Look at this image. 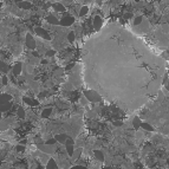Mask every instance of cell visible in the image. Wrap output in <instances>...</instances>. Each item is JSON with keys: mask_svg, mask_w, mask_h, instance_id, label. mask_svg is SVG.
<instances>
[{"mask_svg": "<svg viewBox=\"0 0 169 169\" xmlns=\"http://www.w3.org/2000/svg\"><path fill=\"white\" fill-rule=\"evenodd\" d=\"M84 76L88 85L105 98H151L160 89L163 58L121 25L108 24L83 46Z\"/></svg>", "mask_w": 169, "mask_h": 169, "instance_id": "cell-1", "label": "cell"}, {"mask_svg": "<svg viewBox=\"0 0 169 169\" xmlns=\"http://www.w3.org/2000/svg\"><path fill=\"white\" fill-rule=\"evenodd\" d=\"M84 97H85L88 101H90V102H94V103H96V102H99L101 101V97H99V92H97L96 90H85L84 91Z\"/></svg>", "mask_w": 169, "mask_h": 169, "instance_id": "cell-2", "label": "cell"}, {"mask_svg": "<svg viewBox=\"0 0 169 169\" xmlns=\"http://www.w3.org/2000/svg\"><path fill=\"white\" fill-rule=\"evenodd\" d=\"M75 23V17L73 15H71V14H69V13H66V14H64L63 17H62V19H61V25L62 26H71L72 24Z\"/></svg>", "mask_w": 169, "mask_h": 169, "instance_id": "cell-3", "label": "cell"}, {"mask_svg": "<svg viewBox=\"0 0 169 169\" xmlns=\"http://www.w3.org/2000/svg\"><path fill=\"white\" fill-rule=\"evenodd\" d=\"M92 23H94V30H95V32H99L102 30V26H103V19H102V17L96 15L94 18Z\"/></svg>", "mask_w": 169, "mask_h": 169, "instance_id": "cell-4", "label": "cell"}, {"mask_svg": "<svg viewBox=\"0 0 169 169\" xmlns=\"http://www.w3.org/2000/svg\"><path fill=\"white\" fill-rule=\"evenodd\" d=\"M26 45H27V47H29V49H31V50H35L36 49V40L33 39V37L30 35V33H27L26 35Z\"/></svg>", "mask_w": 169, "mask_h": 169, "instance_id": "cell-5", "label": "cell"}, {"mask_svg": "<svg viewBox=\"0 0 169 169\" xmlns=\"http://www.w3.org/2000/svg\"><path fill=\"white\" fill-rule=\"evenodd\" d=\"M82 154H83V148H76L75 151H73V154H72V156H71V162L77 161L82 156Z\"/></svg>", "mask_w": 169, "mask_h": 169, "instance_id": "cell-6", "label": "cell"}, {"mask_svg": "<svg viewBox=\"0 0 169 169\" xmlns=\"http://www.w3.org/2000/svg\"><path fill=\"white\" fill-rule=\"evenodd\" d=\"M54 138L57 139V142H59L61 144H65V142L68 141L69 136L68 135H62V134H58V135H56Z\"/></svg>", "mask_w": 169, "mask_h": 169, "instance_id": "cell-7", "label": "cell"}, {"mask_svg": "<svg viewBox=\"0 0 169 169\" xmlns=\"http://www.w3.org/2000/svg\"><path fill=\"white\" fill-rule=\"evenodd\" d=\"M36 32L40 36V37H43L44 39H46V40H50V36L47 35V32L44 30V29H42V27H37L36 29Z\"/></svg>", "mask_w": 169, "mask_h": 169, "instance_id": "cell-8", "label": "cell"}, {"mask_svg": "<svg viewBox=\"0 0 169 169\" xmlns=\"http://www.w3.org/2000/svg\"><path fill=\"white\" fill-rule=\"evenodd\" d=\"M52 8L54 10V12H64L65 11V7H64V5L62 4V3H56V4H53L52 5Z\"/></svg>", "mask_w": 169, "mask_h": 169, "instance_id": "cell-9", "label": "cell"}, {"mask_svg": "<svg viewBox=\"0 0 169 169\" xmlns=\"http://www.w3.org/2000/svg\"><path fill=\"white\" fill-rule=\"evenodd\" d=\"M23 68V65L20 64V63H15L14 65H13V69H12V72H13V75H15V76H19L20 73H21V69Z\"/></svg>", "mask_w": 169, "mask_h": 169, "instance_id": "cell-10", "label": "cell"}, {"mask_svg": "<svg viewBox=\"0 0 169 169\" xmlns=\"http://www.w3.org/2000/svg\"><path fill=\"white\" fill-rule=\"evenodd\" d=\"M46 169H58V164H57V161L53 160V158H50L47 164H46Z\"/></svg>", "mask_w": 169, "mask_h": 169, "instance_id": "cell-11", "label": "cell"}, {"mask_svg": "<svg viewBox=\"0 0 169 169\" xmlns=\"http://www.w3.org/2000/svg\"><path fill=\"white\" fill-rule=\"evenodd\" d=\"M94 156L96 157L97 161H99V162H104V155H103V153H102L101 150L95 149V151H94Z\"/></svg>", "mask_w": 169, "mask_h": 169, "instance_id": "cell-12", "label": "cell"}, {"mask_svg": "<svg viewBox=\"0 0 169 169\" xmlns=\"http://www.w3.org/2000/svg\"><path fill=\"white\" fill-rule=\"evenodd\" d=\"M24 102L29 104V106H37L38 105V101L30 98V97H24Z\"/></svg>", "mask_w": 169, "mask_h": 169, "instance_id": "cell-13", "label": "cell"}, {"mask_svg": "<svg viewBox=\"0 0 169 169\" xmlns=\"http://www.w3.org/2000/svg\"><path fill=\"white\" fill-rule=\"evenodd\" d=\"M132 125H134V128L137 130V129H139L141 128V125H142V122H141V117H137V116H135L134 118H132Z\"/></svg>", "mask_w": 169, "mask_h": 169, "instance_id": "cell-14", "label": "cell"}, {"mask_svg": "<svg viewBox=\"0 0 169 169\" xmlns=\"http://www.w3.org/2000/svg\"><path fill=\"white\" fill-rule=\"evenodd\" d=\"M46 20L50 23V24H52V25H61V20H58L57 18H56L54 15H49L47 18H46Z\"/></svg>", "mask_w": 169, "mask_h": 169, "instance_id": "cell-15", "label": "cell"}, {"mask_svg": "<svg viewBox=\"0 0 169 169\" xmlns=\"http://www.w3.org/2000/svg\"><path fill=\"white\" fill-rule=\"evenodd\" d=\"M52 111H53V110H52V108H51V106H49V108H46V109H44V110L42 111V116H43L44 118H47V117H49V116L52 114Z\"/></svg>", "mask_w": 169, "mask_h": 169, "instance_id": "cell-16", "label": "cell"}, {"mask_svg": "<svg viewBox=\"0 0 169 169\" xmlns=\"http://www.w3.org/2000/svg\"><path fill=\"white\" fill-rule=\"evenodd\" d=\"M18 5H19L20 8H24V10L31 8V4H30L29 1H20V3H18Z\"/></svg>", "mask_w": 169, "mask_h": 169, "instance_id": "cell-17", "label": "cell"}, {"mask_svg": "<svg viewBox=\"0 0 169 169\" xmlns=\"http://www.w3.org/2000/svg\"><path fill=\"white\" fill-rule=\"evenodd\" d=\"M89 12V7L88 6H82L79 8V17H84V15H87Z\"/></svg>", "mask_w": 169, "mask_h": 169, "instance_id": "cell-18", "label": "cell"}, {"mask_svg": "<svg viewBox=\"0 0 169 169\" xmlns=\"http://www.w3.org/2000/svg\"><path fill=\"white\" fill-rule=\"evenodd\" d=\"M17 116L19 118H25V110L23 106H19L18 110H17Z\"/></svg>", "mask_w": 169, "mask_h": 169, "instance_id": "cell-19", "label": "cell"}, {"mask_svg": "<svg viewBox=\"0 0 169 169\" xmlns=\"http://www.w3.org/2000/svg\"><path fill=\"white\" fill-rule=\"evenodd\" d=\"M141 128L144 129V130H148V131H155V129H154L149 123H147V122H143L142 125H141Z\"/></svg>", "mask_w": 169, "mask_h": 169, "instance_id": "cell-20", "label": "cell"}, {"mask_svg": "<svg viewBox=\"0 0 169 169\" xmlns=\"http://www.w3.org/2000/svg\"><path fill=\"white\" fill-rule=\"evenodd\" d=\"M75 39H76V32H75V31L69 32V33H68V40H69L70 43H72V42H75Z\"/></svg>", "mask_w": 169, "mask_h": 169, "instance_id": "cell-21", "label": "cell"}, {"mask_svg": "<svg viewBox=\"0 0 169 169\" xmlns=\"http://www.w3.org/2000/svg\"><path fill=\"white\" fill-rule=\"evenodd\" d=\"M134 24L135 25H141V24H142V17H136L135 20H134Z\"/></svg>", "mask_w": 169, "mask_h": 169, "instance_id": "cell-22", "label": "cell"}, {"mask_svg": "<svg viewBox=\"0 0 169 169\" xmlns=\"http://www.w3.org/2000/svg\"><path fill=\"white\" fill-rule=\"evenodd\" d=\"M71 169H88V168H85L84 165H80V164H75L73 167H71Z\"/></svg>", "mask_w": 169, "mask_h": 169, "instance_id": "cell-23", "label": "cell"}, {"mask_svg": "<svg viewBox=\"0 0 169 169\" xmlns=\"http://www.w3.org/2000/svg\"><path fill=\"white\" fill-rule=\"evenodd\" d=\"M17 151H24L25 150V146L24 144H19V146H17Z\"/></svg>", "mask_w": 169, "mask_h": 169, "instance_id": "cell-24", "label": "cell"}, {"mask_svg": "<svg viewBox=\"0 0 169 169\" xmlns=\"http://www.w3.org/2000/svg\"><path fill=\"white\" fill-rule=\"evenodd\" d=\"M1 82H3V85H4V84H7V77H6V76H3V77H1Z\"/></svg>", "mask_w": 169, "mask_h": 169, "instance_id": "cell-25", "label": "cell"}, {"mask_svg": "<svg viewBox=\"0 0 169 169\" xmlns=\"http://www.w3.org/2000/svg\"><path fill=\"white\" fill-rule=\"evenodd\" d=\"M53 54H54V51H51V50L47 51V56H53Z\"/></svg>", "mask_w": 169, "mask_h": 169, "instance_id": "cell-26", "label": "cell"}, {"mask_svg": "<svg viewBox=\"0 0 169 169\" xmlns=\"http://www.w3.org/2000/svg\"><path fill=\"white\" fill-rule=\"evenodd\" d=\"M18 80H19V82H24V80H25V78H24V77H21V76H18Z\"/></svg>", "mask_w": 169, "mask_h": 169, "instance_id": "cell-27", "label": "cell"}]
</instances>
